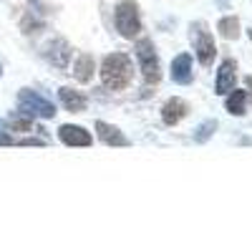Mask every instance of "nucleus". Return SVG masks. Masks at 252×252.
<instances>
[{"instance_id": "nucleus-1", "label": "nucleus", "mask_w": 252, "mask_h": 252, "mask_svg": "<svg viewBox=\"0 0 252 252\" xmlns=\"http://www.w3.org/2000/svg\"><path fill=\"white\" fill-rule=\"evenodd\" d=\"M134 76V63L126 53H109L101 63V81L106 89L121 91L131 83Z\"/></svg>"}, {"instance_id": "nucleus-2", "label": "nucleus", "mask_w": 252, "mask_h": 252, "mask_svg": "<svg viewBox=\"0 0 252 252\" xmlns=\"http://www.w3.org/2000/svg\"><path fill=\"white\" fill-rule=\"evenodd\" d=\"M18 111H23L31 119H53L56 116V106L33 89H23L18 94Z\"/></svg>"}, {"instance_id": "nucleus-3", "label": "nucleus", "mask_w": 252, "mask_h": 252, "mask_svg": "<svg viewBox=\"0 0 252 252\" xmlns=\"http://www.w3.org/2000/svg\"><path fill=\"white\" fill-rule=\"evenodd\" d=\"M136 61H139V68L144 73L146 83H159L161 78V66H159V56L157 48L149 38H141L136 43Z\"/></svg>"}, {"instance_id": "nucleus-4", "label": "nucleus", "mask_w": 252, "mask_h": 252, "mask_svg": "<svg viewBox=\"0 0 252 252\" xmlns=\"http://www.w3.org/2000/svg\"><path fill=\"white\" fill-rule=\"evenodd\" d=\"M114 20H116V31L124 38H136L141 31V18H139V8L134 0H121L116 5Z\"/></svg>"}, {"instance_id": "nucleus-5", "label": "nucleus", "mask_w": 252, "mask_h": 252, "mask_svg": "<svg viewBox=\"0 0 252 252\" xmlns=\"http://www.w3.org/2000/svg\"><path fill=\"white\" fill-rule=\"evenodd\" d=\"M192 40H194V53H197V61L202 66H209L215 61V53H217V46H215V38L204 28V23H197L192 26Z\"/></svg>"}, {"instance_id": "nucleus-6", "label": "nucleus", "mask_w": 252, "mask_h": 252, "mask_svg": "<svg viewBox=\"0 0 252 252\" xmlns=\"http://www.w3.org/2000/svg\"><path fill=\"white\" fill-rule=\"evenodd\" d=\"M237 83V63L232 58H227L220 63L217 81H215V94H229Z\"/></svg>"}, {"instance_id": "nucleus-7", "label": "nucleus", "mask_w": 252, "mask_h": 252, "mask_svg": "<svg viewBox=\"0 0 252 252\" xmlns=\"http://www.w3.org/2000/svg\"><path fill=\"white\" fill-rule=\"evenodd\" d=\"M58 139L66 144V146H91V134L83 129V126L76 124H63L58 129Z\"/></svg>"}, {"instance_id": "nucleus-8", "label": "nucleus", "mask_w": 252, "mask_h": 252, "mask_svg": "<svg viewBox=\"0 0 252 252\" xmlns=\"http://www.w3.org/2000/svg\"><path fill=\"white\" fill-rule=\"evenodd\" d=\"M169 76H172L174 83H182V86L192 83V78H194V71H192V56H189V53H179V56L172 61V71H169Z\"/></svg>"}, {"instance_id": "nucleus-9", "label": "nucleus", "mask_w": 252, "mask_h": 252, "mask_svg": "<svg viewBox=\"0 0 252 252\" xmlns=\"http://www.w3.org/2000/svg\"><path fill=\"white\" fill-rule=\"evenodd\" d=\"M187 114H189V103L184 98H169L161 106V119H164L166 126H177Z\"/></svg>"}, {"instance_id": "nucleus-10", "label": "nucleus", "mask_w": 252, "mask_h": 252, "mask_svg": "<svg viewBox=\"0 0 252 252\" xmlns=\"http://www.w3.org/2000/svg\"><path fill=\"white\" fill-rule=\"evenodd\" d=\"M96 134L106 146H129V139H126L124 131L119 129V126H114V124L96 121Z\"/></svg>"}, {"instance_id": "nucleus-11", "label": "nucleus", "mask_w": 252, "mask_h": 252, "mask_svg": "<svg viewBox=\"0 0 252 252\" xmlns=\"http://www.w3.org/2000/svg\"><path fill=\"white\" fill-rule=\"evenodd\" d=\"M58 98H61V103H63V109H66V111H73V114L86 111V96L73 91V89H68V86L58 89Z\"/></svg>"}, {"instance_id": "nucleus-12", "label": "nucleus", "mask_w": 252, "mask_h": 252, "mask_svg": "<svg viewBox=\"0 0 252 252\" xmlns=\"http://www.w3.org/2000/svg\"><path fill=\"white\" fill-rule=\"evenodd\" d=\"M48 61L53 63L56 68H66L68 66V61H71V46L66 43V40H53V43L48 46Z\"/></svg>"}, {"instance_id": "nucleus-13", "label": "nucleus", "mask_w": 252, "mask_h": 252, "mask_svg": "<svg viewBox=\"0 0 252 252\" xmlns=\"http://www.w3.org/2000/svg\"><path fill=\"white\" fill-rule=\"evenodd\" d=\"M94 71H96V61H94V56L81 53V56L76 58V63H73V78L81 81V83H89V81L94 78Z\"/></svg>"}, {"instance_id": "nucleus-14", "label": "nucleus", "mask_w": 252, "mask_h": 252, "mask_svg": "<svg viewBox=\"0 0 252 252\" xmlns=\"http://www.w3.org/2000/svg\"><path fill=\"white\" fill-rule=\"evenodd\" d=\"M224 109L232 116H245L247 114V91H237L232 89L229 96L224 98Z\"/></svg>"}, {"instance_id": "nucleus-15", "label": "nucleus", "mask_w": 252, "mask_h": 252, "mask_svg": "<svg viewBox=\"0 0 252 252\" xmlns=\"http://www.w3.org/2000/svg\"><path fill=\"white\" fill-rule=\"evenodd\" d=\"M5 126H8L10 131H18V134H28V131L33 129V119H31V116H26L23 111H13V114L8 116Z\"/></svg>"}, {"instance_id": "nucleus-16", "label": "nucleus", "mask_w": 252, "mask_h": 252, "mask_svg": "<svg viewBox=\"0 0 252 252\" xmlns=\"http://www.w3.org/2000/svg\"><path fill=\"white\" fill-rule=\"evenodd\" d=\"M217 31H220V35H222V38L235 40V38H240V20H237L235 15H224V18H220Z\"/></svg>"}, {"instance_id": "nucleus-17", "label": "nucleus", "mask_w": 252, "mask_h": 252, "mask_svg": "<svg viewBox=\"0 0 252 252\" xmlns=\"http://www.w3.org/2000/svg\"><path fill=\"white\" fill-rule=\"evenodd\" d=\"M217 131V121H204V124H199L197 126V131H194V141L197 144H204V141H209V136H212Z\"/></svg>"}, {"instance_id": "nucleus-18", "label": "nucleus", "mask_w": 252, "mask_h": 252, "mask_svg": "<svg viewBox=\"0 0 252 252\" xmlns=\"http://www.w3.org/2000/svg\"><path fill=\"white\" fill-rule=\"evenodd\" d=\"M10 144H15V139L8 134V126H5V121L0 119V146H10Z\"/></svg>"}, {"instance_id": "nucleus-19", "label": "nucleus", "mask_w": 252, "mask_h": 252, "mask_svg": "<svg viewBox=\"0 0 252 252\" xmlns=\"http://www.w3.org/2000/svg\"><path fill=\"white\" fill-rule=\"evenodd\" d=\"M15 144H20V146H43V139H15Z\"/></svg>"}, {"instance_id": "nucleus-20", "label": "nucleus", "mask_w": 252, "mask_h": 252, "mask_svg": "<svg viewBox=\"0 0 252 252\" xmlns=\"http://www.w3.org/2000/svg\"><path fill=\"white\" fill-rule=\"evenodd\" d=\"M245 86H247V91H250L247 96L252 98V76H247V78H245Z\"/></svg>"}, {"instance_id": "nucleus-21", "label": "nucleus", "mask_w": 252, "mask_h": 252, "mask_svg": "<svg viewBox=\"0 0 252 252\" xmlns=\"http://www.w3.org/2000/svg\"><path fill=\"white\" fill-rule=\"evenodd\" d=\"M0 76H3V66H0Z\"/></svg>"}]
</instances>
